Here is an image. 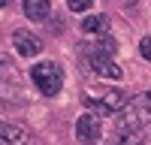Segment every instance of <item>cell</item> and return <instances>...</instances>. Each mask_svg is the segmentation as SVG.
<instances>
[{
    "mask_svg": "<svg viewBox=\"0 0 151 145\" xmlns=\"http://www.w3.org/2000/svg\"><path fill=\"white\" fill-rule=\"evenodd\" d=\"M85 106L91 109V112L97 115H115L124 109V103H127V97H124L121 88H106V91H85Z\"/></svg>",
    "mask_w": 151,
    "mask_h": 145,
    "instance_id": "cell-1",
    "label": "cell"
},
{
    "mask_svg": "<svg viewBox=\"0 0 151 145\" xmlns=\"http://www.w3.org/2000/svg\"><path fill=\"white\" fill-rule=\"evenodd\" d=\"M139 55L145 60H151V36H142V39H139Z\"/></svg>",
    "mask_w": 151,
    "mask_h": 145,
    "instance_id": "cell-12",
    "label": "cell"
},
{
    "mask_svg": "<svg viewBox=\"0 0 151 145\" xmlns=\"http://www.w3.org/2000/svg\"><path fill=\"white\" fill-rule=\"evenodd\" d=\"M30 79L36 85V91L45 94V97H55L60 88H64V70H60L55 60H42L30 70Z\"/></svg>",
    "mask_w": 151,
    "mask_h": 145,
    "instance_id": "cell-2",
    "label": "cell"
},
{
    "mask_svg": "<svg viewBox=\"0 0 151 145\" xmlns=\"http://www.w3.org/2000/svg\"><path fill=\"white\" fill-rule=\"evenodd\" d=\"M94 0H67V6H70V12H85L88 6H91Z\"/></svg>",
    "mask_w": 151,
    "mask_h": 145,
    "instance_id": "cell-11",
    "label": "cell"
},
{
    "mask_svg": "<svg viewBox=\"0 0 151 145\" xmlns=\"http://www.w3.org/2000/svg\"><path fill=\"white\" fill-rule=\"evenodd\" d=\"M24 15L30 21H45L48 18V0H21Z\"/></svg>",
    "mask_w": 151,
    "mask_h": 145,
    "instance_id": "cell-9",
    "label": "cell"
},
{
    "mask_svg": "<svg viewBox=\"0 0 151 145\" xmlns=\"http://www.w3.org/2000/svg\"><path fill=\"white\" fill-rule=\"evenodd\" d=\"M88 67H91L100 79H121V67L112 60V55H100V52H88L85 55Z\"/></svg>",
    "mask_w": 151,
    "mask_h": 145,
    "instance_id": "cell-4",
    "label": "cell"
},
{
    "mask_svg": "<svg viewBox=\"0 0 151 145\" xmlns=\"http://www.w3.org/2000/svg\"><path fill=\"white\" fill-rule=\"evenodd\" d=\"M0 139H3L6 145H33V136L27 127L21 124H3L0 121Z\"/></svg>",
    "mask_w": 151,
    "mask_h": 145,
    "instance_id": "cell-6",
    "label": "cell"
},
{
    "mask_svg": "<svg viewBox=\"0 0 151 145\" xmlns=\"http://www.w3.org/2000/svg\"><path fill=\"white\" fill-rule=\"evenodd\" d=\"M82 30H85L88 36H106L109 18H106V15H88V18L82 21Z\"/></svg>",
    "mask_w": 151,
    "mask_h": 145,
    "instance_id": "cell-10",
    "label": "cell"
},
{
    "mask_svg": "<svg viewBox=\"0 0 151 145\" xmlns=\"http://www.w3.org/2000/svg\"><path fill=\"white\" fill-rule=\"evenodd\" d=\"M106 145H145V133L142 127H118Z\"/></svg>",
    "mask_w": 151,
    "mask_h": 145,
    "instance_id": "cell-8",
    "label": "cell"
},
{
    "mask_svg": "<svg viewBox=\"0 0 151 145\" xmlns=\"http://www.w3.org/2000/svg\"><path fill=\"white\" fill-rule=\"evenodd\" d=\"M12 45H15V52H18L21 57H33V55H40V48H42V42L36 39L33 33H27V30H15Z\"/></svg>",
    "mask_w": 151,
    "mask_h": 145,
    "instance_id": "cell-7",
    "label": "cell"
},
{
    "mask_svg": "<svg viewBox=\"0 0 151 145\" xmlns=\"http://www.w3.org/2000/svg\"><path fill=\"white\" fill-rule=\"evenodd\" d=\"M76 139H79L82 145H94L100 139V121L94 115H82L79 121H76Z\"/></svg>",
    "mask_w": 151,
    "mask_h": 145,
    "instance_id": "cell-5",
    "label": "cell"
},
{
    "mask_svg": "<svg viewBox=\"0 0 151 145\" xmlns=\"http://www.w3.org/2000/svg\"><path fill=\"white\" fill-rule=\"evenodd\" d=\"M3 6H6V0H0V9H3Z\"/></svg>",
    "mask_w": 151,
    "mask_h": 145,
    "instance_id": "cell-13",
    "label": "cell"
},
{
    "mask_svg": "<svg viewBox=\"0 0 151 145\" xmlns=\"http://www.w3.org/2000/svg\"><path fill=\"white\" fill-rule=\"evenodd\" d=\"M151 124V91L133 97L121 109V127H145Z\"/></svg>",
    "mask_w": 151,
    "mask_h": 145,
    "instance_id": "cell-3",
    "label": "cell"
}]
</instances>
